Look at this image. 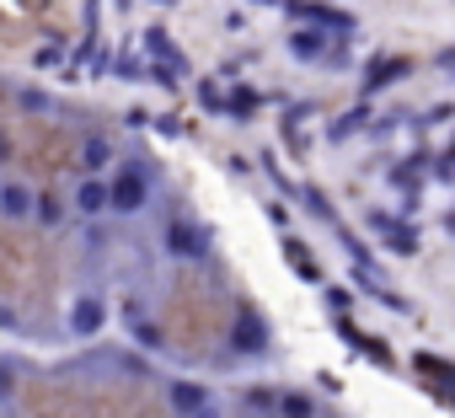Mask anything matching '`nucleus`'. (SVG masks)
<instances>
[{
	"label": "nucleus",
	"instance_id": "nucleus-1",
	"mask_svg": "<svg viewBox=\"0 0 455 418\" xmlns=\"http://www.w3.org/2000/svg\"><path fill=\"white\" fill-rule=\"evenodd\" d=\"M156 204V177L150 166H118L108 177V215H145V209Z\"/></svg>",
	"mask_w": 455,
	"mask_h": 418
},
{
	"label": "nucleus",
	"instance_id": "nucleus-2",
	"mask_svg": "<svg viewBox=\"0 0 455 418\" xmlns=\"http://www.w3.org/2000/svg\"><path fill=\"white\" fill-rule=\"evenodd\" d=\"M161 253L177 258V263H198V258H209V231L193 226V221H166V231H161Z\"/></svg>",
	"mask_w": 455,
	"mask_h": 418
},
{
	"label": "nucleus",
	"instance_id": "nucleus-3",
	"mask_svg": "<svg viewBox=\"0 0 455 418\" xmlns=\"http://www.w3.org/2000/svg\"><path fill=\"white\" fill-rule=\"evenodd\" d=\"M166 402H172V413H177V418H209V407H214V391H209L204 381H188V375H177V381H166Z\"/></svg>",
	"mask_w": 455,
	"mask_h": 418
},
{
	"label": "nucleus",
	"instance_id": "nucleus-4",
	"mask_svg": "<svg viewBox=\"0 0 455 418\" xmlns=\"http://www.w3.org/2000/svg\"><path fill=\"white\" fill-rule=\"evenodd\" d=\"M70 209H76V215H86V221H97V215H108V177H102V172H86V182L76 188V198H70Z\"/></svg>",
	"mask_w": 455,
	"mask_h": 418
},
{
	"label": "nucleus",
	"instance_id": "nucleus-5",
	"mask_svg": "<svg viewBox=\"0 0 455 418\" xmlns=\"http://www.w3.org/2000/svg\"><path fill=\"white\" fill-rule=\"evenodd\" d=\"M108 327V301L102 295H81L76 306H70V333L76 338H92V333H102Z\"/></svg>",
	"mask_w": 455,
	"mask_h": 418
},
{
	"label": "nucleus",
	"instance_id": "nucleus-6",
	"mask_svg": "<svg viewBox=\"0 0 455 418\" xmlns=\"http://www.w3.org/2000/svg\"><path fill=\"white\" fill-rule=\"evenodd\" d=\"M268 343H274L268 322H258V317H236L231 322V349L236 354H268Z\"/></svg>",
	"mask_w": 455,
	"mask_h": 418
},
{
	"label": "nucleus",
	"instance_id": "nucleus-7",
	"mask_svg": "<svg viewBox=\"0 0 455 418\" xmlns=\"http://www.w3.org/2000/svg\"><path fill=\"white\" fill-rule=\"evenodd\" d=\"M0 215H6V221H28L33 215V188L28 182H0Z\"/></svg>",
	"mask_w": 455,
	"mask_h": 418
},
{
	"label": "nucleus",
	"instance_id": "nucleus-8",
	"mask_svg": "<svg viewBox=\"0 0 455 418\" xmlns=\"http://www.w3.org/2000/svg\"><path fill=\"white\" fill-rule=\"evenodd\" d=\"M311 28H322V33H354V17L348 12H332V6H295Z\"/></svg>",
	"mask_w": 455,
	"mask_h": 418
},
{
	"label": "nucleus",
	"instance_id": "nucleus-9",
	"mask_svg": "<svg viewBox=\"0 0 455 418\" xmlns=\"http://www.w3.org/2000/svg\"><path fill=\"white\" fill-rule=\"evenodd\" d=\"M290 54H295V60H306V65H316V60L327 54L322 28H295V33H290Z\"/></svg>",
	"mask_w": 455,
	"mask_h": 418
},
{
	"label": "nucleus",
	"instance_id": "nucleus-10",
	"mask_svg": "<svg viewBox=\"0 0 455 418\" xmlns=\"http://www.w3.org/2000/svg\"><path fill=\"white\" fill-rule=\"evenodd\" d=\"M33 215H38L44 226H60V221L70 215V204H60L54 193H33Z\"/></svg>",
	"mask_w": 455,
	"mask_h": 418
},
{
	"label": "nucleus",
	"instance_id": "nucleus-11",
	"mask_svg": "<svg viewBox=\"0 0 455 418\" xmlns=\"http://www.w3.org/2000/svg\"><path fill=\"white\" fill-rule=\"evenodd\" d=\"M284 418H316V402L306 397V391H279V402H274Z\"/></svg>",
	"mask_w": 455,
	"mask_h": 418
},
{
	"label": "nucleus",
	"instance_id": "nucleus-12",
	"mask_svg": "<svg viewBox=\"0 0 455 418\" xmlns=\"http://www.w3.org/2000/svg\"><path fill=\"white\" fill-rule=\"evenodd\" d=\"M108 161H113V145L108 140H86L81 145V166L86 172H108Z\"/></svg>",
	"mask_w": 455,
	"mask_h": 418
},
{
	"label": "nucleus",
	"instance_id": "nucleus-13",
	"mask_svg": "<svg viewBox=\"0 0 455 418\" xmlns=\"http://www.w3.org/2000/svg\"><path fill=\"white\" fill-rule=\"evenodd\" d=\"M375 231H386V242H396V253H418V237L407 226H391L386 215H375Z\"/></svg>",
	"mask_w": 455,
	"mask_h": 418
},
{
	"label": "nucleus",
	"instance_id": "nucleus-14",
	"mask_svg": "<svg viewBox=\"0 0 455 418\" xmlns=\"http://www.w3.org/2000/svg\"><path fill=\"white\" fill-rule=\"evenodd\" d=\"M252 108H258V92H247V86H242V92H231V113H236V118H247Z\"/></svg>",
	"mask_w": 455,
	"mask_h": 418
},
{
	"label": "nucleus",
	"instance_id": "nucleus-15",
	"mask_svg": "<svg viewBox=\"0 0 455 418\" xmlns=\"http://www.w3.org/2000/svg\"><path fill=\"white\" fill-rule=\"evenodd\" d=\"M247 402H252V413H268V407H274V402H279V391H252V397H247Z\"/></svg>",
	"mask_w": 455,
	"mask_h": 418
},
{
	"label": "nucleus",
	"instance_id": "nucleus-16",
	"mask_svg": "<svg viewBox=\"0 0 455 418\" xmlns=\"http://www.w3.org/2000/svg\"><path fill=\"white\" fill-rule=\"evenodd\" d=\"M0 365H6V370H0V397H12L17 391V370H12V359H0Z\"/></svg>",
	"mask_w": 455,
	"mask_h": 418
},
{
	"label": "nucleus",
	"instance_id": "nucleus-17",
	"mask_svg": "<svg viewBox=\"0 0 455 418\" xmlns=\"http://www.w3.org/2000/svg\"><path fill=\"white\" fill-rule=\"evenodd\" d=\"M204 102H209V113H220V108H225V97H220V86H204Z\"/></svg>",
	"mask_w": 455,
	"mask_h": 418
},
{
	"label": "nucleus",
	"instance_id": "nucleus-18",
	"mask_svg": "<svg viewBox=\"0 0 455 418\" xmlns=\"http://www.w3.org/2000/svg\"><path fill=\"white\" fill-rule=\"evenodd\" d=\"M0 327H17V306H6V301H0Z\"/></svg>",
	"mask_w": 455,
	"mask_h": 418
},
{
	"label": "nucleus",
	"instance_id": "nucleus-19",
	"mask_svg": "<svg viewBox=\"0 0 455 418\" xmlns=\"http://www.w3.org/2000/svg\"><path fill=\"white\" fill-rule=\"evenodd\" d=\"M439 65H444V70H455V49H450V54H439Z\"/></svg>",
	"mask_w": 455,
	"mask_h": 418
},
{
	"label": "nucleus",
	"instance_id": "nucleus-20",
	"mask_svg": "<svg viewBox=\"0 0 455 418\" xmlns=\"http://www.w3.org/2000/svg\"><path fill=\"white\" fill-rule=\"evenodd\" d=\"M0 156H6V140H0Z\"/></svg>",
	"mask_w": 455,
	"mask_h": 418
},
{
	"label": "nucleus",
	"instance_id": "nucleus-21",
	"mask_svg": "<svg viewBox=\"0 0 455 418\" xmlns=\"http://www.w3.org/2000/svg\"><path fill=\"white\" fill-rule=\"evenodd\" d=\"M0 418H6V407H0Z\"/></svg>",
	"mask_w": 455,
	"mask_h": 418
},
{
	"label": "nucleus",
	"instance_id": "nucleus-22",
	"mask_svg": "<svg viewBox=\"0 0 455 418\" xmlns=\"http://www.w3.org/2000/svg\"><path fill=\"white\" fill-rule=\"evenodd\" d=\"M242 418H252V413H242Z\"/></svg>",
	"mask_w": 455,
	"mask_h": 418
}]
</instances>
